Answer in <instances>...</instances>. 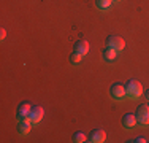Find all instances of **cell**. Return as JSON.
<instances>
[{
    "label": "cell",
    "mask_w": 149,
    "mask_h": 143,
    "mask_svg": "<svg viewBox=\"0 0 149 143\" xmlns=\"http://www.w3.org/2000/svg\"><path fill=\"white\" fill-rule=\"evenodd\" d=\"M30 108H32V105H30L29 102H22V103H21V105L17 107V110H16L17 119H22V118H27V116H29Z\"/></svg>",
    "instance_id": "obj_8"
},
{
    "label": "cell",
    "mask_w": 149,
    "mask_h": 143,
    "mask_svg": "<svg viewBox=\"0 0 149 143\" xmlns=\"http://www.w3.org/2000/svg\"><path fill=\"white\" fill-rule=\"evenodd\" d=\"M109 94H111V97L116 99V100L124 99L127 95L125 84H124V83H114V84H111V88H109Z\"/></svg>",
    "instance_id": "obj_3"
},
{
    "label": "cell",
    "mask_w": 149,
    "mask_h": 143,
    "mask_svg": "<svg viewBox=\"0 0 149 143\" xmlns=\"http://www.w3.org/2000/svg\"><path fill=\"white\" fill-rule=\"evenodd\" d=\"M118 2H120V0H113V3H118Z\"/></svg>",
    "instance_id": "obj_17"
},
{
    "label": "cell",
    "mask_w": 149,
    "mask_h": 143,
    "mask_svg": "<svg viewBox=\"0 0 149 143\" xmlns=\"http://www.w3.org/2000/svg\"><path fill=\"white\" fill-rule=\"evenodd\" d=\"M30 127H32V121H30V118L27 116V118H22V119H19V134L21 135H26L27 132L30 130Z\"/></svg>",
    "instance_id": "obj_9"
},
{
    "label": "cell",
    "mask_w": 149,
    "mask_h": 143,
    "mask_svg": "<svg viewBox=\"0 0 149 143\" xmlns=\"http://www.w3.org/2000/svg\"><path fill=\"white\" fill-rule=\"evenodd\" d=\"M105 138H106V134L103 129H100V127L92 129L89 132V135H87V142H91V143H102V142H105Z\"/></svg>",
    "instance_id": "obj_5"
},
{
    "label": "cell",
    "mask_w": 149,
    "mask_h": 143,
    "mask_svg": "<svg viewBox=\"0 0 149 143\" xmlns=\"http://www.w3.org/2000/svg\"><path fill=\"white\" fill-rule=\"evenodd\" d=\"M86 140H87V137H86V134H83V132H74L73 134V142L74 143H83Z\"/></svg>",
    "instance_id": "obj_13"
},
{
    "label": "cell",
    "mask_w": 149,
    "mask_h": 143,
    "mask_svg": "<svg viewBox=\"0 0 149 143\" xmlns=\"http://www.w3.org/2000/svg\"><path fill=\"white\" fill-rule=\"evenodd\" d=\"M81 59H83V54H79V53H76V51H73L72 54H70V62L72 64H79Z\"/></svg>",
    "instance_id": "obj_14"
},
{
    "label": "cell",
    "mask_w": 149,
    "mask_h": 143,
    "mask_svg": "<svg viewBox=\"0 0 149 143\" xmlns=\"http://www.w3.org/2000/svg\"><path fill=\"white\" fill-rule=\"evenodd\" d=\"M146 99H148V102H149V92H148V94H146Z\"/></svg>",
    "instance_id": "obj_18"
},
{
    "label": "cell",
    "mask_w": 149,
    "mask_h": 143,
    "mask_svg": "<svg viewBox=\"0 0 149 143\" xmlns=\"http://www.w3.org/2000/svg\"><path fill=\"white\" fill-rule=\"evenodd\" d=\"M122 126L125 129H132L136 126V116H135V113H125L122 116Z\"/></svg>",
    "instance_id": "obj_7"
},
{
    "label": "cell",
    "mask_w": 149,
    "mask_h": 143,
    "mask_svg": "<svg viewBox=\"0 0 149 143\" xmlns=\"http://www.w3.org/2000/svg\"><path fill=\"white\" fill-rule=\"evenodd\" d=\"M136 123L141 126H148L149 124V105H140L136 108Z\"/></svg>",
    "instance_id": "obj_2"
},
{
    "label": "cell",
    "mask_w": 149,
    "mask_h": 143,
    "mask_svg": "<svg viewBox=\"0 0 149 143\" xmlns=\"http://www.w3.org/2000/svg\"><path fill=\"white\" fill-rule=\"evenodd\" d=\"M116 54H118V51L116 49H113V48H106L103 49V59L106 60V62H113V60L116 59Z\"/></svg>",
    "instance_id": "obj_11"
},
{
    "label": "cell",
    "mask_w": 149,
    "mask_h": 143,
    "mask_svg": "<svg viewBox=\"0 0 149 143\" xmlns=\"http://www.w3.org/2000/svg\"><path fill=\"white\" fill-rule=\"evenodd\" d=\"M125 91L130 99H138L143 94V86H141V83L138 80H129L125 83Z\"/></svg>",
    "instance_id": "obj_1"
},
{
    "label": "cell",
    "mask_w": 149,
    "mask_h": 143,
    "mask_svg": "<svg viewBox=\"0 0 149 143\" xmlns=\"http://www.w3.org/2000/svg\"><path fill=\"white\" fill-rule=\"evenodd\" d=\"M106 46H108V48L116 49V51L119 53V51H122V49H124L125 41H124V38L118 37V35H111V37L106 38Z\"/></svg>",
    "instance_id": "obj_4"
},
{
    "label": "cell",
    "mask_w": 149,
    "mask_h": 143,
    "mask_svg": "<svg viewBox=\"0 0 149 143\" xmlns=\"http://www.w3.org/2000/svg\"><path fill=\"white\" fill-rule=\"evenodd\" d=\"M133 142H136V143H144V142H146V138H144V137H136Z\"/></svg>",
    "instance_id": "obj_16"
},
{
    "label": "cell",
    "mask_w": 149,
    "mask_h": 143,
    "mask_svg": "<svg viewBox=\"0 0 149 143\" xmlns=\"http://www.w3.org/2000/svg\"><path fill=\"white\" fill-rule=\"evenodd\" d=\"M5 37H6V30L5 29H0V40H5Z\"/></svg>",
    "instance_id": "obj_15"
},
{
    "label": "cell",
    "mask_w": 149,
    "mask_h": 143,
    "mask_svg": "<svg viewBox=\"0 0 149 143\" xmlns=\"http://www.w3.org/2000/svg\"><path fill=\"white\" fill-rule=\"evenodd\" d=\"M113 0H95V5H97L98 10H108L111 6Z\"/></svg>",
    "instance_id": "obj_12"
},
{
    "label": "cell",
    "mask_w": 149,
    "mask_h": 143,
    "mask_svg": "<svg viewBox=\"0 0 149 143\" xmlns=\"http://www.w3.org/2000/svg\"><path fill=\"white\" fill-rule=\"evenodd\" d=\"M74 51L79 53V54L86 56L87 53H89V43H87L86 40H78L76 43H74Z\"/></svg>",
    "instance_id": "obj_10"
},
{
    "label": "cell",
    "mask_w": 149,
    "mask_h": 143,
    "mask_svg": "<svg viewBox=\"0 0 149 143\" xmlns=\"http://www.w3.org/2000/svg\"><path fill=\"white\" fill-rule=\"evenodd\" d=\"M43 114H45V110L41 108L40 105H33L30 108V113H29V118L32 121V124H38L41 119H43Z\"/></svg>",
    "instance_id": "obj_6"
}]
</instances>
